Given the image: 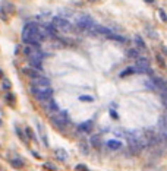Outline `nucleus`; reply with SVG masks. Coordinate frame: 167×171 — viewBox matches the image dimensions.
<instances>
[{"mask_svg": "<svg viewBox=\"0 0 167 171\" xmlns=\"http://www.w3.org/2000/svg\"><path fill=\"white\" fill-rule=\"evenodd\" d=\"M31 92H32L34 97L37 98V99H40V101H49L51 98V94H53L49 79H46V78H43V76L32 79Z\"/></svg>", "mask_w": 167, "mask_h": 171, "instance_id": "f257e3e1", "label": "nucleus"}, {"mask_svg": "<svg viewBox=\"0 0 167 171\" xmlns=\"http://www.w3.org/2000/svg\"><path fill=\"white\" fill-rule=\"evenodd\" d=\"M41 35L38 32V25L35 24H26L22 29V41L28 44V45H32V47H40V42H41Z\"/></svg>", "mask_w": 167, "mask_h": 171, "instance_id": "f03ea898", "label": "nucleus"}, {"mask_svg": "<svg viewBox=\"0 0 167 171\" xmlns=\"http://www.w3.org/2000/svg\"><path fill=\"white\" fill-rule=\"evenodd\" d=\"M51 120H53V123H54L56 127L63 129V127L67 124V114L65 113V111H57L56 114H53Z\"/></svg>", "mask_w": 167, "mask_h": 171, "instance_id": "7ed1b4c3", "label": "nucleus"}, {"mask_svg": "<svg viewBox=\"0 0 167 171\" xmlns=\"http://www.w3.org/2000/svg\"><path fill=\"white\" fill-rule=\"evenodd\" d=\"M51 25H53L56 29H60V31H70V26H72L67 19H65V18H62V16L54 18Z\"/></svg>", "mask_w": 167, "mask_h": 171, "instance_id": "20e7f679", "label": "nucleus"}, {"mask_svg": "<svg viewBox=\"0 0 167 171\" xmlns=\"http://www.w3.org/2000/svg\"><path fill=\"white\" fill-rule=\"evenodd\" d=\"M76 25H78V28H81L84 31H88L94 25V22H92V19L88 15H82V16H79L76 19Z\"/></svg>", "mask_w": 167, "mask_h": 171, "instance_id": "39448f33", "label": "nucleus"}, {"mask_svg": "<svg viewBox=\"0 0 167 171\" xmlns=\"http://www.w3.org/2000/svg\"><path fill=\"white\" fill-rule=\"evenodd\" d=\"M88 31H90L91 34H95V35H98V34H100V35H104V37H109L110 34H113V32H111V29H109L107 26H103V25H95V24L92 25Z\"/></svg>", "mask_w": 167, "mask_h": 171, "instance_id": "423d86ee", "label": "nucleus"}, {"mask_svg": "<svg viewBox=\"0 0 167 171\" xmlns=\"http://www.w3.org/2000/svg\"><path fill=\"white\" fill-rule=\"evenodd\" d=\"M24 53H25L26 56L29 57V60L31 59H35V60H41V57H43V54H41V51L38 50V47H24Z\"/></svg>", "mask_w": 167, "mask_h": 171, "instance_id": "0eeeda50", "label": "nucleus"}, {"mask_svg": "<svg viewBox=\"0 0 167 171\" xmlns=\"http://www.w3.org/2000/svg\"><path fill=\"white\" fill-rule=\"evenodd\" d=\"M136 72H150V62L147 59H141L138 57V62H136Z\"/></svg>", "mask_w": 167, "mask_h": 171, "instance_id": "6e6552de", "label": "nucleus"}, {"mask_svg": "<svg viewBox=\"0 0 167 171\" xmlns=\"http://www.w3.org/2000/svg\"><path fill=\"white\" fill-rule=\"evenodd\" d=\"M152 85H154L155 89L163 91L167 94V81L161 79V78H152Z\"/></svg>", "mask_w": 167, "mask_h": 171, "instance_id": "1a4fd4ad", "label": "nucleus"}, {"mask_svg": "<svg viewBox=\"0 0 167 171\" xmlns=\"http://www.w3.org/2000/svg\"><path fill=\"white\" fill-rule=\"evenodd\" d=\"M44 110L47 111V114H56L59 111V108H57V106H56V102L53 101V99H49V102H46L44 104Z\"/></svg>", "mask_w": 167, "mask_h": 171, "instance_id": "9d476101", "label": "nucleus"}, {"mask_svg": "<svg viewBox=\"0 0 167 171\" xmlns=\"http://www.w3.org/2000/svg\"><path fill=\"white\" fill-rule=\"evenodd\" d=\"M22 72H24L26 76H29L31 79H35V78H40V76H41V75H40V72H38L37 69H31V67H28V69H24Z\"/></svg>", "mask_w": 167, "mask_h": 171, "instance_id": "9b49d317", "label": "nucleus"}, {"mask_svg": "<svg viewBox=\"0 0 167 171\" xmlns=\"http://www.w3.org/2000/svg\"><path fill=\"white\" fill-rule=\"evenodd\" d=\"M91 129H92V123L91 122L82 123V124L79 126V132H84V133H88V132H91Z\"/></svg>", "mask_w": 167, "mask_h": 171, "instance_id": "f8f14e48", "label": "nucleus"}, {"mask_svg": "<svg viewBox=\"0 0 167 171\" xmlns=\"http://www.w3.org/2000/svg\"><path fill=\"white\" fill-rule=\"evenodd\" d=\"M13 9H15V8H13V5H10V3H9V2H6V0L2 3V10H3V12L12 13V12H13Z\"/></svg>", "mask_w": 167, "mask_h": 171, "instance_id": "ddd939ff", "label": "nucleus"}, {"mask_svg": "<svg viewBox=\"0 0 167 171\" xmlns=\"http://www.w3.org/2000/svg\"><path fill=\"white\" fill-rule=\"evenodd\" d=\"M107 146H109L110 149H119V148L122 146V143L117 142V140H109V142H107Z\"/></svg>", "mask_w": 167, "mask_h": 171, "instance_id": "4468645a", "label": "nucleus"}, {"mask_svg": "<svg viewBox=\"0 0 167 171\" xmlns=\"http://www.w3.org/2000/svg\"><path fill=\"white\" fill-rule=\"evenodd\" d=\"M10 164H12L15 168H22V167H24V161H22V159H19V158L12 159V161H10Z\"/></svg>", "mask_w": 167, "mask_h": 171, "instance_id": "2eb2a0df", "label": "nucleus"}, {"mask_svg": "<svg viewBox=\"0 0 167 171\" xmlns=\"http://www.w3.org/2000/svg\"><path fill=\"white\" fill-rule=\"evenodd\" d=\"M107 38H110V40H114V41H120V42H125V38H123V37H120V35H117V34H110Z\"/></svg>", "mask_w": 167, "mask_h": 171, "instance_id": "dca6fc26", "label": "nucleus"}, {"mask_svg": "<svg viewBox=\"0 0 167 171\" xmlns=\"http://www.w3.org/2000/svg\"><path fill=\"white\" fill-rule=\"evenodd\" d=\"M91 143H92V145H94V146L100 148V146H101V140H100V136H92V139H91Z\"/></svg>", "mask_w": 167, "mask_h": 171, "instance_id": "f3484780", "label": "nucleus"}, {"mask_svg": "<svg viewBox=\"0 0 167 171\" xmlns=\"http://www.w3.org/2000/svg\"><path fill=\"white\" fill-rule=\"evenodd\" d=\"M56 155H57V158L63 159V161H65V159L67 158V154L65 152V151H63V149H59V151H56Z\"/></svg>", "mask_w": 167, "mask_h": 171, "instance_id": "a211bd4d", "label": "nucleus"}, {"mask_svg": "<svg viewBox=\"0 0 167 171\" xmlns=\"http://www.w3.org/2000/svg\"><path fill=\"white\" fill-rule=\"evenodd\" d=\"M135 72H136V67H128L125 72H122V73H120V76L123 78V76H126V75H132V73H135Z\"/></svg>", "mask_w": 167, "mask_h": 171, "instance_id": "6ab92c4d", "label": "nucleus"}, {"mask_svg": "<svg viewBox=\"0 0 167 171\" xmlns=\"http://www.w3.org/2000/svg\"><path fill=\"white\" fill-rule=\"evenodd\" d=\"M135 42H136V45H138L139 49H144V47H145V42H144V40H142L141 37H136V38H135Z\"/></svg>", "mask_w": 167, "mask_h": 171, "instance_id": "aec40b11", "label": "nucleus"}, {"mask_svg": "<svg viewBox=\"0 0 167 171\" xmlns=\"http://www.w3.org/2000/svg\"><path fill=\"white\" fill-rule=\"evenodd\" d=\"M158 15H160V19L163 22H167V15L164 13V10H158Z\"/></svg>", "mask_w": 167, "mask_h": 171, "instance_id": "412c9836", "label": "nucleus"}, {"mask_svg": "<svg viewBox=\"0 0 167 171\" xmlns=\"http://www.w3.org/2000/svg\"><path fill=\"white\" fill-rule=\"evenodd\" d=\"M81 101H87V102H91L92 101V97H88V95H82V97H79Z\"/></svg>", "mask_w": 167, "mask_h": 171, "instance_id": "4be33fe9", "label": "nucleus"}, {"mask_svg": "<svg viewBox=\"0 0 167 171\" xmlns=\"http://www.w3.org/2000/svg\"><path fill=\"white\" fill-rule=\"evenodd\" d=\"M128 56H129V57H135V59H138V53H136L135 50H129V51H128Z\"/></svg>", "mask_w": 167, "mask_h": 171, "instance_id": "5701e85b", "label": "nucleus"}, {"mask_svg": "<svg viewBox=\"0 0 167 171\" xmlns=\"http://www.w3.org/2000/svg\"><path fill=\"white\" fill-rule=\"evenodd\" d=\"M157 62H158V65L161 66V67H166V63H164V60H163L161 56H157Z\"/></svg>", "mask_w": 167, "mask_h": 171, "instance_id": "b1692460", "label": "nucleus"}, {"mask_svg": "<svg viewBox=\"0 0 167 171\" xmlns=\"http://www.w3.org/2000/svg\"><path fill=\"white\" fill-rule=\"evenodd\" d=\"M3 86H5L6 89H9V88H10V83H9L8 79H5V81H3Z\"/></svg>", "mask_w": 167, "mask_h": 171, "instance_id": "393cba45", "label": "nucleus"}, {"mask_svg": "<svg viewBox=\"0 0 167 171\" xmlns=\"http://www.w3.org/2000/svg\"><path fill=\"white\" fill-rule=\"evenodd\" d=\"M0 18H2L3 21H8V16H6V15L3 13V10H2V9H0Z\"/></svg>", "mask_w": 167, "mask_h": 171, "instance_id": "a878e982", "label": "nucleus"}, {"mask_svg": "<svg viewBox=\"0 0 167 171\" xmlns=\"http://www.w3.org/2000/svg\"><path fill=\"white\" fill-rule=\"evenodd\" d=\"M163 104L167 107V94H166V95H163Z\"/></svg>", "mask_w": 167, "mask_h": 171, "instance_id": "bb28decb", "label": "nucleus"}, {"mask_svg": "<svg viewBox=\"0 0 167 171\" xmlns=\"http://www.w3.org/2000/svg\"><path fill=\"white\" fill-rule=\"evenodd\" d=\"M6 99H8L9 102H10V104H12V99H15V98L12 97V95H8V97H6Z\"/></svg>", "mask_w": 167, "mask_h": 171, "instance_id": "cd10ccee", "label": "nucleus"}, {"mask_svg": "<svg viewBox=\"0 0 167 171\" xmlns=\"http://www.w3.org/2000/svg\"><path fill=\"white\" fill-rule=\"evenodd\" d=\"M46 167H47V168H51V170H54V165H51V164H46Z\"/></svg>", "mask_w": 167, "mask_h": 171, "instance_id": "c85d7f7f", "label": "nucleus"}, {"mask_svg": "<svg viewBox=\"0 0 167 171\" xmlns=\"http://www.w3.org/2000/svg\"><path fill=\"white\" fill-rule=\"evenodd\" d=\"M147 3H154V0H145Z\"/></svg>", "mask_w": 167, "mask_h": 171, "instance_id": "c756f323", "label": "nucleus"}, {"mask_svg": "<svg viewBox=\"0 0 167 171\" xmlns=\"http://www.w3.org/2000/svg\"><path fill=\"white\" fill-rule=\"evenodd\" d=\"M163 51H164V53L167 54V49H166V47H163Z\"/></svg>", "mask_w": 167, "mask_h": 171, "instance_id": "7c9ffc66", "label": "nucleus"}, {"mask_svg": "<svg viewBox=\"0 0 167 171\" xmlns=\"http://www.w3.org/2000/svg\"><path fill=\"white\" fill-rule=\"evenodd\" d=\"M0 126H2V119H0Z\"/></svg>", "mask_w": 167, "mask_h": 171, "instance_id": "2f4dec72", "label": "nucleus"}, {"mask_svg": "<svg viewBox=\"0 0 167 171\" xmlns=\"http://www.w3.org/2000/svg\"><path fill=\"white\" fill-rule=\"evenodd\" d=\"M90 2H95V0H90Z\"/></svg>", "mask_w": 167, "mask_h": 171, "instance_id": "473e14b6", "label": "nucleus"}, {"mask_svg": "<svg viewBox=\"0 0 167 171\" xmlns=\"http://www.w3.org/2000/svg\"><path fill=\"white\" fill-rule=\"evenodd\" d=\"M0 76H2V72H0Z\"/></svg>", "mask_w": 167, "mask_h": 171, "instance_id": "72a5a7b5", "label": "nucleus"}]
</instances>
